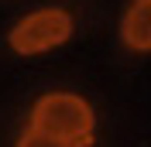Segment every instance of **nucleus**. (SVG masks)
<instances>
[{
	"label": "nucleus",
	"instance_id": "obj_1",
	"mask_svg": "<svg viewBox=\"0 0 151 147\" xmlns=\"http://www.w3.org/2000/svg\"><path fill=\"white\" fill-rule=\"evenodd\" d=\"M96 110L79 92H41L28 110V130H38L52 140L69 147H93L96 144Z\"/></svg>",
	"mask_w": 151,
	"mask_h": 147
},
{
	"label": "nucleus",
	"instance_id": "obj_2",
	"mask_svg": "<svg viewBox=\"0 0 151 147\" xmlns=\"http://www.w3.org/2000/svg\"><path fill=\"white\" fill-rule=\"evenodd\" d=\"M76 31V21L65 7H41V10H31L7 31V45L14 55L21 58H35V55H45V51H55L62 48L72 38Z\"/></svg>",
	"mask_w": 151,
	"mask_h": 147
},
{
	"label": "nucleus",
	"instance_id": "obj_3",
	"mask_svg": "<svg viewBox=\"0 0 151 147\" xmlns=\"http://www.w3.org/2000/svg\"><path fill=\"white\" fill-rule=\"evenodd\" d=\"M120 45L134 55H151V0H131L120 17Z\"/></svg>",
	"mask_w": 151,
	"mask_h": 147
},
{
	"label": "nucleus",
	"instance_id": "obj_4",
	"mask_svg": "<svg viewBox=\"0 0 151 147\" xmlns=\"http://www.w3.org/2000/svg\"><path fill=\"white\" fill-rule=\"evenodd\" d=\"M14 147H69V144H62V140H52V137H45V133H38V130H21L17 133V140H14Z\"/></svg>",
	"mask_w": 151,
	"mask_h": 147
}]
</instances>
